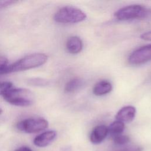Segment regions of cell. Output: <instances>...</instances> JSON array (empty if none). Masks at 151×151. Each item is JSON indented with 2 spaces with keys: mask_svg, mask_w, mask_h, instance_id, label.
Segmentation results:
<instances>
[{
  "mask_svg": "<svg viewBox=\"0 0 151 151\" xmlns=\"http://www.w3.org/2000/svg\"><path fill=\"white\" fill-rule=\"evenodd\" d=\"M48 60V56L43 53H34L25 56L17 61L8 65L0 74H5L14 72L25 71L40 67L44 64Z\"/></svg>",
  "mask_w": 151,
  "mask_h": 151,
  "instance_id": "obj_1",
  "label": "cell"
},
{
  "mask_svg": "<svg viewBox=\"0 0 151 151\" xmlns=\"http://www.w3.org/2000/svg\"><path fill=\"white\" fill-rule=\"evenodd\" d=\"M143 148L142 146L135 145V146H126L125 147L122 148L116 151H143Z\"/></svg>",
  "mask_w": 151,
  "mask_h": 151,
  "instance_id": "obj_17",
  "label": "cell"
},
{
  "mask_svg": "<svg viewBox=\"0 0 151 151\" xmlns=\"http://www.w3.org/2000/svg\"><path fill=\"white\" fill-rule=\"evenodd\" d=\"M18 1H12V0H3L0 1V9L5 8L9 6H11L13 4H15Z\"/></svg>",
  "mask_w": 151,
  "mask_h": 151,
  "instance_id": "obj_18",
  "label": "cell"
},
{
  "mask_svg": "<svg viewBox=\"0 0 151 151\" xmlns=\"http://www.w3.org/2000/svg\"><path fill=\"white\" fill-rule=\"evenodd\" d=\"M86 17V13L80 9L65 6L61 8L55 13L54 19L58 23L74 24L85 20Z\"/></svg>",
  "mask_w": 151,
  "mask_h": 151,
  "instance_id": "obj_3",
  "label": "cell"
},
{
  "mask_svg": "<svg viewBox=\"0 0 151 151\" xmlns=\"http://www.w3.org/2000/svg\"><path fill=\"white\" fill-rule=\"evenodd\" d=\"M107 127L109 133L114 137L117 135L122 134L124 130L125 126L124 123L119 120H115Z\"/></svg>",
  "mask_w": 151,
  "mask_h": 151,
  "instance_id": "obj_12",
  "label": "cell"
},
{
  "mask_svg": "<svg viewBox=\"0 0 151 151\" xmlns=\"http://www.w3.org/2000/svg\"><path fill=\"white\" fill-rule=\"evenodd\" d=\"M2 113V110L0 108V114H1Z\"/></svg>",
  "mask_w": 151,
  "mask_h": 151,
  "instance_id": "obj_22",
  "label": "cell"
},
{
  "mask_svg": "<svg viewBox=\"0 0 151 151\" xmlns=\"http://www.w3.org/2000/svg\"><path fill=\"white\" fill-rule=\"evenodd\" d=\"M3 97L5 101L11 104L27 107L31 105L34 101V94L27 88H11L6 91Z\"/></svg>",
  "mask_w": 151,
  "mask_h": 151,
  "instance_id": "obj_2",
  "label": "cell"
},
{
  "mask_svg": "<svg viewBox=\"0 0 151 151\" xmlns=\"http://www.w3.org/2000/svg\"><path fill=\"white\" fill-rule=\"evenodd\" d=\"M151 60V44L140 47L129 56L128 61L133 65H139Z\"/></svg>",
  "mask_w": 151,
  "mask_h": 151,
  "instance_id": "obj_6",
  "label": "cell"
},
{
  "mask_svg": "<svg viewBox=\"0 0 151 151\" xmlns=\"http://www.w3.org/2000/svg\"><path fill=\"white\" fill-rule=\"evenodd\" d=\"M48 126V121L41 117L28 118L19 122L17 124L19 130L27 133H38L45 130Z\"/></svg>",
  "mask_w": 151,
  "mask_h": 151,
  "instance_id": "obj_5",
  "label": "cell"
},
{
  "mask_svg": "<svg viewBox=\"0 0 151 151\" xmlns=\"http://www.w3.org/2000/svg\"><path fill=\"white\" fill-rule=\"evenodd\" d=\"M109 134L108 127L104 125H98L94 127L90 134V140L91 143L98 145L101 143Z\"/></svg>",
  "mask_w": 151,
  "mask_h": 151,
  "instance_id": "obj_7",
  "label": "cell"
},
{
  "mask_svg": "<svg viewBox=\"0 0 151 151\" xmlns=\"http://www.w3.org/2000/svg\"><path fill=\"white\" fill-rule=\"evenodd\" d=\"M140 38L145 41H151V31H149L142 34L140 36Z\"/></svg>",
  "mask_w": 151,
  "mask_h": 151,
  "instance_id": "obj_20",
  "label": "cell"
},
{
  "mask_svg": "<svg viewBox=\"0 0 151 151\" xmlns=\"http://www.w3.org/2000/svg\"><path fill=\"white\" fill-rule=\"evenodd\" d=\"M29 84L36 86H44L48 84L47 80L41 78H32L28 80Z\"/></svg>",
  "mask_w": 151,
  "mask_h": 151,
  "instance_id": "obj_15",
  "label": "cell"
},
{
  "mask_svg": "<svg viewBox=\"0 0 151 151\" xmlns=\"http://www.w3.org/2000/svg\"><path fill=\"white\" fill-rule=\"evenodd\" d=\"M112 84L110 81L103 80L95 84L93 89V92L96 96H103L109 93L112 90Z\"/></svg>",
  "mask_w": 151,
  "mask_h": 151,
  "instance_id": "obj_11",
  "label": "cell"
},
{
  "mask_svg": "<svg viewBox=\"0 0 151 151\" xmlns=\"http://www.w3.org/2000/svg\"><path fill=\"white\" fill-rule=\"evenodd\" d=\"M57 133L54 130L45 131L37 135L33 140L35 146L43 147L49 145L56 137Z\"/></svg>",
  "mask_w": 151,
  "mask_h": 151,
  "instance_id": "obj_8",
  "label": "cell"
},
{
  "mask_svg": "<svg viewBox=\"0 0 151 151\" xmlns=\"http://www.w3.org/2000/svg\"><path fill=\"white\" fill-rule=\"evenodd\" d=\"M14 151H32L31 149L28 146H21Z\"/></svg>",
  "mask_w": 151,
  "mask_h": 151,
  "instance_id": "obj_21",
  "label": "cell"
},
{
  "mask_svg": "<svg viewBox=\"0 0 151 151\" xmlns=\"http://www.w3.org/2000/svg\"><path fill=\"white\" fill-rule=\"evenodd\" d=\"M83 42L77 36H71L67 41L66 48L69 53L76 54L79 53L83 49Z\"/></svg>",
  "mask_w": 151,
  "mask_h": 151,
  "instance_id": "obj_10",
  "label": "cell"
},
{
  "mask_svg": "<svg viewBox=\"0 0 151 151\" xmlns=\"http://www.w3.org/2000/svg\"><path fill=\"white\" fill-rule=\"evenodd\" d=\"M150 11L139 5H132L123 7L114 13L118 20L126 21L136 18H144L150 14Z\"/></svg>",
  "mask_w": 151,
  "mask_h": 151,
  "instance_id": "obj_4",
  "label": "cell"
},
{
  "mask_svg": "<svg viewBox=\"0 0 151 151\" xmlns=\"http://www.w3.org/2000/svg\"><path fill=\"white\" fill-rule=\"evenodd\" d=\"M130 142V138L128 136L119 134L113 137V142L115 145L122 146Z\"/></svg>",
  "mask_w": 151,
  "mask_h": 151,
  "instance_id": "obj_14",
  "label": "cell"
},
{
  "mask_svg": "<svg viewBox=\"0 0 151 151\" xmlns=\"http://www.w3.org/2000/svg\"><path fill=\"white\" fill-rule=\"evenodd\" d=\"M136 110L133 106H126L121 108L117 113L115 117L116 120L123 123H130L136 116Z\"/></svg>",
  "mask_w": 151,
  "mask_h": 151,
  "instance_id": "obj_9",
  "label": "cell"
},
{
  "mask_svg": "<svg viewBox=\"0 0 151 151\" xmlns=\"http://www.w3.org/2000/svg\"><path fill=\"white\" fill-rule=\"evenodd\" d=\"M83 84L82 80L78 78H75L70 80L67 83L64 87V91L66 93H72L78 90Z\"/></svg>",
  "mask_w": 151,
  "mask_h": 151,
  "instance_id": "obj_13",
  "label": "cell"
},
{
  "mask_svg": "<svg viewBox=\"0 0 151 151\" xmlns=\"http://www.w3.org/2000/svg\"><path fill=\"white\" fill-rule=\"evenodd\" d=\"M8 65V60L3 56H0V72L2 71Z\"/></svg>",
  "mask_w": 151,
  "mask_h": 151,
  "instance_id": "obj_19",
  "label": "cell"
},
{
  "mask_svg": "<svg viewBox=\"0 0 151 151\" xmlns=\"http://www.w3.org/2000/svg\"><path fill=\"white\" fill-rule=\"evenodd\" d=\"M12 87V83L9 81H0V95H4Z\"/></svg>",
  "mask_w": 151,
  "mask_h": 151,
  "instance_id": "obj_16",
  "label": "cell"
}]
</instances>
